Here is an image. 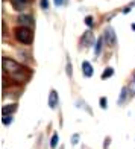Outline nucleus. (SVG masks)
I'll list each match as a JSON object with an SVG mask.
<instances>
[{"label": "nucleus", "mask_w": 135, "mask_h": 149, "mask_svg": "<svg viewBox=\"0 0 135 149\" xmlns=\"http://www.w3.org/2000/svg\"><path fill=\"white\" fill-rule=\"evenodd\" d=\"M58 102H59V97H58L56 90H50V94H49V107L50 108H56L58 107Z\"/></svg>", "instance_id": "0eeeda50"}, {"label": "nucleus", "mask_w": 135, "mask_h": 149, "mask_svg": "<svg viewBox=\"0 0 135 149\" xmlns=\"http://www.w3.org/2000/svg\"><path fill=\"white\" fill-rule=\"evenodd\" d=\"M102 43H103V37L97 38L96 47H94V53H96V56H99V55H100V52H102Z\"/></svg>", "instance_id": "9b49d317"}, {"label": "nucleus", "mask_w": 135, "mask_h": 149, "mask_svg": "<svg viewBox=\"0 0 135 149\" xmlns=\"http://www.w3.org/2000/svg\"><path fill=\"white\" fill-rule=\"evenodd\" d=\"M127 94H131V93H127V87H123V88H121V93H120V97H118V100H117L118 105H123V104H125Z\"/></svg>", "instance_id": "9d476101"}, {"label": "nucleus", "mask_w": 135, "mask_h": 149, "mask_svg": "<svg viewBox=\"0 0 135 149\" xmlns=\"http://www.w3.org/2000/svg\"><path fill=\"white\" fill-rule=\"evenodd\" d=\"M132 29L135 31V23H132Z\"/></svg>", "instance_id": "5701e85b"}, {"label": "nucleus", "mask_w": 135, "mask_h": 149, "mask_svg": "<svg viewBox=\"0 0 135 149\" xmlns=\"http://www.w3.org/2000/svg\"><path fill=\"white\" fill-rule=\"evenodd\" d=\"M109 141H111L109 139H105V149H106L108 146H109Z\"/></svg>", "instance_id": "4be33fe9"}, {"label": "nucleus", "mask_w": 135, "mask_h": 149, "mask_svg": "<svg viewBox=\"0 0 135 149\" xmlns=\"http://www.w3.org/2000/svg\"><path fill=\"white\" fill-rule=\"evenodd\" d=\"M100 107H102L103 110L108 107V100H106V97H100Z\"/></svg>", "instance_id": "a211bd4d"}, {"label": "nucleus", "mask_w": 135, "mask_h": 149, "mask_svg": "<svg viewBox=\"0 0 135 149\" xmlns=\"http://www.w3.org/2000/svg\"><path fill=\"white\" fill-rule=\"evenodd\" d=\"M85 24L88 26V28H93V26H94V18L91 15H87L85 17Z\"/></svg>", "instance_id": "2eb2a0df"}, {"label": "nucleus", "mask_w": 135, "mask_h": 149, "mask_svg": "<svg viewBox=\"0 0 135 149\" xmlns=\"http://www.w3.org/2000/svg\"><path fill=\"white\" fill-rule=\"evenodd\" d=\"M134 6H135V2H132V3H129V5H127V6H126V8L123 9V14H127V12H129V11H131V9L134 8Z\"/></svg>", "instance_id": "f3484780"}, {"label": "nucleus", "mask_w": 135, "mask_h": 149, "mask_svg": "<svg viewBox=\"0 0 135 149\" xmlns=\"http://www.w3.org/2000/svg\"><path fill=\"white\" fill-rule=\"evenodd\" d=\"M93 65L88 63V61H84L82 63V73H84V76L85 78H91L93 76Z\"/></svg>", "instance_id": "6e6552de"}, {"label": "nucleus", "mask_w": 135, "mask_h": 149, "mask_svg": "<svg viewBox=\"0 0 135 149\" xmlns=\"http://www.w3.org/2000/svg\"><path fill=\"white\" fill-rule=\"evenodd\" d=\"M12 122H14V117H12V116H3L2 117V123L3 125H11Z\"/></svg>", "instance_id": "4468645a"}, {"label": "nucleus", "mask_w": 135, "mask_h": 149, "mask_svg": "<svg viewBox=\"0 0 135 149\" xmlns=\"http://www.w3.org/2000/svg\"><path fill=\"white\" fill-rule=\"evenodd\" d=\"M2 64H3V73H9V76L18 84H21V82H24V81H28L30 78V72H28L26 67L18 64L15 59L3 56Z\"/></svg>", "instance_id": "f257e3e1"}, {"label": "nucleus", "mask_w": 135, "mask_h": 149, "mask_svg": "<svg viewBox=\"0 0 135 149\" xmlns=\"http://www.w3.org/2000/svg\"><path fill=\"white\" fill-rule=\"evenodd\" d=\"M132 81H134V82H135V72H134V79H132Z\"/></svg>", "instance_id": "b1692460"}, {"label": "nucleus", "mask_w": 135, "mask_h": 149, "mask_svg": "<svg viewBox=\"0 0 135 149\" xmlns=\"http://www.w3.org/2000/svg\"><path fill=\"white\" fill-rule=\"evenodd\" d=\"M53 2H55L56 6H62V5L65 3V0H53Z\"/></svg>", "instance_id": "412c9836"}, {"label": "nucleus", "mask_w": 135, "mask_h": 149, "mask_svg": "<svg viewBox=\"0 0 135 149\" xmlns=\"http://www.w3.org/2000/svg\"><path fill=\"white\" fill-rule=\"evenodd\" d=\"M93 40H94L93 32H91V31H87V32H84L82 38H80V44H82L84 47H88V46L93 44Z\"/></svg>", "instance_id": "39448f33"}, {"label": "nucleus", "mask_w": 135, "mask_h": 149, "mask_svg": "<svg viewBox=\"0 0 135 149\" xmlns=\"http://www.w3.org/2000/svg\"><path fill=\"white\" fill-rule=\"evenodd\" d=\"M17 22L20 26H24V28H30V26L35 24V20H33L32 15H26V14H21L18 18H17Z\"/></svg>", "instance_id": "20e7f679"}, {"label": "nucleus", "mask_w": 135, "mask_h": 149, "mask_svg": "<svg viewBox=\"0 0 135 149\" xmlns=\"http://www.w3.org/2000/svg\"><path fill=\"white\" fill-rule=\"evenodd\" d=\"M14 111H17V104H9L2 107V116H11Z\"/></svg>", "instance_id": "1a4fd4ad"}, {"label": "nucleus", "mask_w": 135, "mask_h": 149, "mask_svg": "<svg viewBox=\"0 0 135 149\" xmlns=\"http://www.w3.org/2000/svg\"><path fill=\"white\" fill-rule=\"evenodd\" d=\"M78 140H79V134H75V135L71 137V143H73V145H76V143H78Z\"/></svg>", "instance_id": "aec40b11"}, {"label": "nucleus", "mask_w": 135, "mask_h": 149, "mask_svg": "<svg viewBox=\"0 0 135 149\" xmlns=\"http://www.w3.org/2000/svg\"><path fill=\"white\" fill-rule=\"evenodd\" d=\"M39 3H41V8H43V9H47V8H49V0H41Z\"/></svg>", "instance_id": "6ab92c4d"}, {"label": "nucleus", "mask_w": 135, "mask_h": 149, "mask_svg": "<svg viewBox=\"0 0 135 149\" xmlns=\"http://www.w3.org/2000/svg\"><path fill=\"white\" fill-rule=\"evenodd\" d=\"M56 146H58V134L55 132V134L52 135V140H50V148H52V149H55Z\"/></svg>", "instance_id": "ddd939ff"}, {"label": "nucleus", "mask_w": 135, "mask_h": 149, "mask_svg": "<svg viewBox=\"0 0 135 149\" xmlns=\"http://www.w3.org/2000/svg\"><path fill=\"white\" fill-rule=\"evenodd\" d=\"M61 149H64V146H61Z\"/></svg>", "instance_id": "393cba45"}, {"label": "nucleus", "mask_w": 135, "mask_h": 149, "mask_svg": "<svg viewBox=\"0 0 135 149\" xmlns=\"http://www.w3.org/2000/svg\"><path fill=\"white\" fill-rule=\"evenodd\" d=\"M30 2V0H11L12 6H14L15 11H23L26 9V6H28V3Z\"/></svg>", "instance_id": "423d86ee"}, {"label": "nucleus", "mask_w": 135, "mask_h": 149, "mask_svg": "<svg viewBox=\"0 0 135 149\" xmlns=\"http://www.w3.org/2000/svg\"><path fill=\"white\" fill-rule=\"evenodd\" d=\"M67 74H69V76L73 74V65L70 64V61H67Z\"/></svg>", "instance_id": "dca6fc26"}, {"label": "nucleus", "mask_w": 135, "mask_h": 149, "mask_svg": "<svg viewBox=\"0 0 135 149\" xmlns=\"http://www.w3.org/2000/svg\"><path fill=\"white\" fill-rule=\"evenodd\" d=\"M112 74H114V69H112V67H106V69L103 70V73H102V79L111 78Z\"/></svg>", "instance_id": "f8f14e48"}, {"label": "nucleus", "mask_w": 135, "mask_h": 149, "mask_svg": "<svg viewBox=\"0 0 135 149\" xmlns=\"http://www.w3.org/2000/svg\"><path fill=\"white\" fill-rule=\"evenodd\" d=\"M103 40L109 44V46H116L117 43V38H116V32H114L112 28H106L105 33H103Z\"/></svg>", "instance_id": "7ed1b4c3"}, {"label": "nucleus", "mask_w": 135, "mask_h": 149, "mask_svg": "<svg viewBox=\"0 0 135 149\" xmlns=\"http://www.w3.org/2000/svg\"><path fill=\"white\" fill-rule=\"evenodd\" d=\"M14 37L20 44L29 46L33 41V32L30 28H24V26H18L14 29Z\"/></svg>", "instance_id": "f03ea898"}]
</instances>
